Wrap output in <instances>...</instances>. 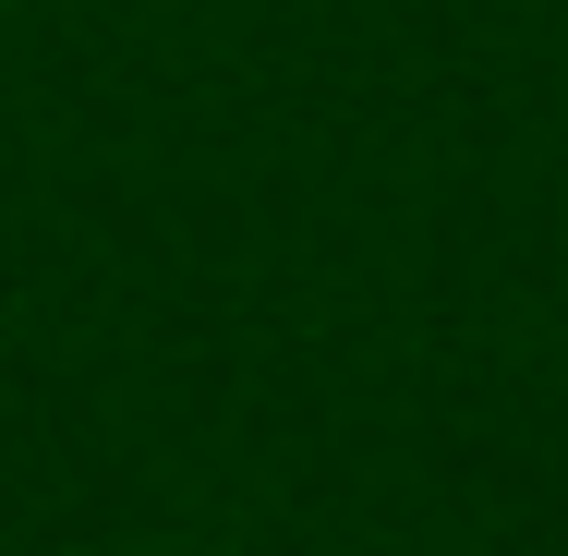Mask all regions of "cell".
Listing matches in <instances>:
<instances>
[{"label": "cell", "mask_w": 568, "mask_h": 556, "mask_svg": "<svg viewBox=\"0 0 568 556\" xmlns=\"http://www.w3.org/2000/svg\"><path fill=\"white\" fill-rule=\"evenodd\" d=\"M133 556H170V545H133Z\"/></svg>", "instance_id": "1"}]
</instances>
